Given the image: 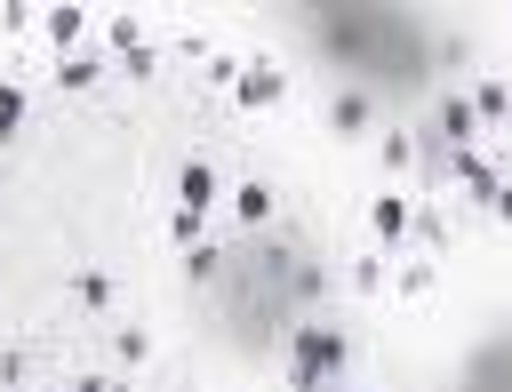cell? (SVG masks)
Masks as SVG:
<instances>
[{"label":"cell","instance_id":"6da1fadb","mask_svg":"<svg viewBox=\"0 0 512 392\" xmlns=\"http://www.w3.org/2000/svg\"><path fill=\"white\" fill-rule=\"evenodd\" d=\"M472 392H512V352H496V360L480 368V384H472Z\"/></svg>","mask_w":512,"mask_h":392}]
</instances>
